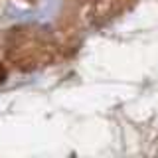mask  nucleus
<instances>
[{
  "label": "nucleus",
  "mask_w": 158,
  "mask_h": 158,
  "mask_svg": "<svg viewBox=\"0 0 158 158\" xmlns=\"http://www.w3.org/2000/svg\"><path fill=\"white\" fill-rule=\"evenodd\" d=\"M10 57L18 63L20 67L30 69L36 67L38 63L49 59V48L44 44L36 34L32 32H18L14 36V42L10 44Z\"/></svg>",
  "instance_id": "obj_1"
},
{
  "label": "nucleus",
  "mask_w": 158,
  "mask_h": 158,
  "mask_svg": "<svg viewBox=\"0 0 158 158\" xmlns=\"http://www.w3.org/2000/svg\"><path fill=\"white\" fill-rule=\"evenodd\" d=\"M4 79H6V69H4L2 65H0V83H2Z\"/></svg>",
  "instance_id": "obj_2"
}]
</instances>
